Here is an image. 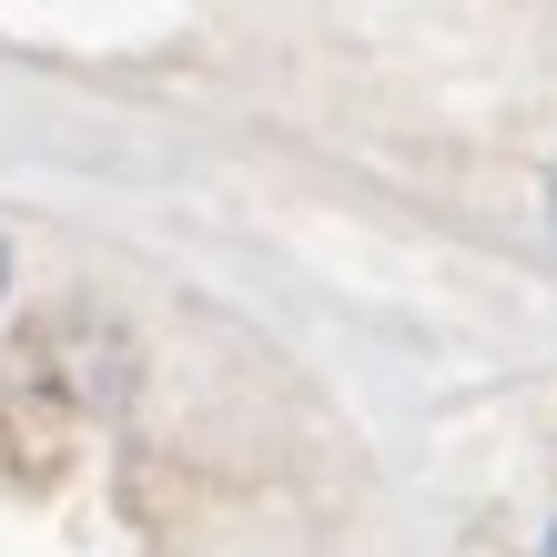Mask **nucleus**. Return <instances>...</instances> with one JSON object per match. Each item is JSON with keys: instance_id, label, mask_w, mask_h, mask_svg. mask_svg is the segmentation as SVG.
<instances>
[{"instance_id": "f257e3e1", "label": "nucleus", "mask_w": 557, "mask_h": 557, "mask_svg": "<svg viewBox=\"0 0 557 557\" xmlns=\"http://www.w3.org/2000/svg\"><path fill=\"white\" fill-rule=\"evenodd\" d=\"M0 294H11V244H0Z\"/></svg>"}, {"instance_id": "f03ea898", "label": "nucleus", "mask_w": 557, "mask_h": 557, "mask_svg": "<svg viewBox=\"0 0 557 557\" xmlns=\"http://www.w3.org/2000/svg\"><path fill=\"white\" fill-rule=\"evenodd\" d=\"M547 223H557V173H547Z\"/></svg>"}]
</instances>
